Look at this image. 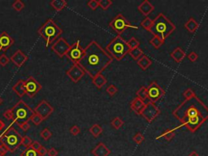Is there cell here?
Listing matches in <instances>:
<instances>
[{"label":"cell","mask_w":208,"mask_h":156,"mask_svg":"<svg viewBox=\"0 0 208 156\" xmlns=\"http://www.w3.org/2000/svg\"><path fill=\"white\" fill-rule=\"evenodd\" d=\"M184 28L186 29L189 33H193L195 32L196 30L198 29V27H199V24L197 23L193 18H189V19L187 20L186 23L184 24Z\"/></svg>","instance_id":"cell-24"},{"label":"cell","mask_w":208,"mask_h":156,"mask_svg":"<svg viewBox=\"0 0 208 156\" xmlns=\"http://www.w3.org/2000/svg\"><path fill=\"white\" fill-rule=\"evenodd\" d=\"M176 119L181 122V124L176 129L186 127L190 132L195 133L208 120V107L197 96L184 100L172 112Z\"/></svg>","instance_id":"cell-1"},{"label":"cell","mask_w":208,"mask_h":156,"mask_svg":"<svg viewBox=\"0 0 208 156\" xmlns=\"http://www.w3.org/2000/svg\"><path fill=\"white\" fill-rule=\"evenodd\" d=\"M14 42H15L14 39L6 31H3L0 33V51H6L7 50H8L14 44Z\"/></svg>","instance_id":"cell-16"},{"label":"cell","mask_w":208,"mask_h":156,"mask_svg":"<svg viewBox=\"0 0 208 156\" xmlns=\"http://www.w3.org/2000/svg\"><path fill=\"white\" fill-rule=\"evenodd\" d=\"M69 131H70L71 134H73V136H77V135H78L81 133V128L77 125H73Z\"/></svg>","instance_id":"cell-47"},{"label":"cell","mask_w":208,"mask_h":156,"mask_svg":"<svg viewBox=\"0 0 208 156\" xmlns=\"http://www.w3.org/2000/svg\"><path fill=\"white\" fill-rule=\"evenodd\" d=\"M5 127V123L2 120H0V131L2 130V128Z\"/></svg>","instance_id":"cell-53"},{"label":"cell","mask_w":208,"mask_h":156,"mask_svg":"<svg viewBox=\"0 0 208 156\" xmlns=\"http://www.w3.org/2000/svg\"><path fill=\"white\" fill-rule=\"evenodd\" d=\"M2 98H0V105L2 104Z\"/></svg>","instance_id":"cell-55"},{"label":"cell","mask_w":208,"mask_h":156,"mask_svg":"<svg viewBox=\"0 0 208 156\" xmlns=\"http://www.w3.org/2000/svg\"><path fill=\"white\" fill-rule=\"evenodd\" d=\"M66 74L74 83H77L78 81L84 77L86 73L79 64H73V66L67 71Z\"/></svg>","instance_id":"cell-15"},{"label":"cell","mask_w":208,"mask_h":156,"mask_svg":"<svg viewBox=\"0 0 208 156\" xmlns=\"http://www.w3.org/2000/svg\"><path fill=\"white\" fill-rule=\"evenodd\" d=\"M106 91H107V94H109L111 96H114L116 93L118 92V88L116 87V86H114V85H110V86H107V88L106 89Z\"/></svg>","instance_id":"cell-42"},{"label":"cell","mask_w":208,"mask_h":156,"mask_svg":"<svg viewBox=\"0 0 208 156\" xmlns=\"http://www.w3.org/2000/svg\"><path fill=\"white\" fill-rule=\"evenodd\" d=\"M12 90L19 97H23L25 94V90H24V80H19L16 82L15 86L12 87Z\"/></svg>","instance_id":"cell-22"},{"label":"cell","mask_w":208,"mask_h":156,"mask_svg":"<svg viewBox=\"0 0 208 156\" xmlns=\"http://www.w3.org/2000/svg\"><path fill=\"white\" fill-rule=\"evenodd\" d=\"M9 62H10V59L5 54H2L0 56V65L1 66L5 67Z\"/></svg>","instance_id":"cell-44"},{"label":"cell","mask_w":208,"mask_h":156,"mask_svg":"<svg viewBox=\"0 0 208 156\" xmlns=\"http://www.w3.org/2000/svg\"><path fill=\"white\" fill-rule=\"evenodd\" d=\"M187 57H188V59L190 60L191 62H193V63L197 61V60L198 59V56H197V54L194 51L190 52V53L187 56Z\"/></svg>","instance_id":"cell-46"},{"label":"cell","mask_w":208,"mask_h":156,"mask_svg":"<svg viewBox=\"0 0 208 156\" xmlns=\"http://www.w3.org/2000/svg\"><path fill=\"white\" fill-rule=\"evenodd\" d=\"M7 150L5 148L4 145H2V144L0 145V156H4L7 154Z\"/></svg>","instance_id":"cell-52"},{"label":"cell","mask_w":208,"mask_h":156,"mask_svg":"<svg viewBox=\"0 0 208 156\" xmlns=\"http://www.w3.org/2000/svg\"><path fill=\"white\" fill-rule=\"evenodd\" d=\"M11 7L16 11H20L24 8V3L22 1H20V0H16V1L13 2Z\"/></svg>","instance_id":"cell-35"},{"label":"cell","mask_w":208,"mask_h":156,"mask_svg":"<svg viewBox=\"0 0 208 156\" xmlns=\"http://www.w3.org/2000/svg\"><path fill=\"white\" fill-rule=\"evenodd\" d=\"M41 146H42V145L40 144V142H39V141H33L32 145H30V147L32 148V149H33L34 150H36V151H38V150L39 149L41 148Z\"/></svg>","instance_id":"cell-49"},{"label":"cell","mask_w":208,"mask_h":156,"mask_svg":"<svg viewBox=\"0 0 208 156\" xmlns=\"http://www.w3.org/2000/svg\"><path fill=\"white\" fill-rule=\"evenodd\" d=\"M37 152H38V154L39 156H44V155H46V154H47L48 150L46 149V147H44V146H42V145L41 148H40V149H39V150H38Z\"/></svg>","instance_id":"cell-50"},{"label":"cell","mask_w":208,"mask_h":156,"mask_svg":"<svg viewBox=\"0 0 208 156\" xmlns=\"http://www.w3.org/2000/svg\"><path fill=\"white\" fill-rule=\"evenodd\" d=\"M47 154L49 156H57L58 155V151H57L55 148L52 147L48 150Z\"/></svg>","instance_id":"cell-51"},{"label":"cell","mask_w":208,"mask_h":156,"mask_svg":"<svg viewBox=\"0 0 208 156\" xmlns=\"http://www.w3.org/2000/svg\"><path fill=\"white\" fill-rule=\"evenodd\" d=\"M21 135L12 127L0 135V142L9 152H14L17 150L21 145Z\"/></svg>","instance_id":"cell-7"},{"label":"cell","mask_w":208,"mask_h":156,"mask_svg":"<svg viewBox=\"0 0 208 156\" xmlns=\"http://www.w3.org/2000/svg\"><path fill=\"white\" fill-rule=\"evenodd\" d=\"M50 4L56 11H60L66 7L68 2L65 0H53L50 2Z\"/></svg>","instance_id":"cell-25"},{"label":"cell","mask_w":208,"mask_h":156,"mask_svg":"<svg viewBox=\"0 0 208 156\" xmlns=\"http://www.w3.org/2000/svg\"><path fill=\"white\" fill-rule=\"evenodd\" d=\"M84 51L83 57L78 64L91 78L102 74L113 61V58L96 41L90 42L84 49Z\"/></svg>","instance_id":"cell-2"},{"label":"cell","mask_w":208,"mask_h":156,"mask_svg":"<svg viewBox=\"0 0 208 156\" xmlns=\"http://www.w3.org/2000/svg\"><path fill=\"white\" fill-rule=\"evenodd\" d=\"M69 48H70V45L64 38H59L51 46L52 51L60 58H63L64 56H66Z\"/></svg>","instance_id":"cell-13"},{"label":"cell","mask_w":208,"mask_h":156,"mask_svg":"<svg viewBox=\"0 0 208 156\" xmlns=\"http://www.w3.org/2000/svg\"><path fill=\"white\" fill-rule=\"evenodd\" d=\"M146 93H147V98L153 103L160 100L165 94L164 90L155 81L151 82L148 87L146 88Z\"/></svg>","instance_id":"cell-10"},{"label":"cell","mask_w":208,"mask_h":156,"mask_svg":"<svg viewBox=\"0 0 208 156\" xmlns=\"http://www.w3.org/2000/svg\"><path fill=\"white\" fill-rule=\"evenodd\" d=\"M33 141L32 139L30 138L29 136H24V137H22V140H21V145L23 146H24L25 148H29L30 147V145H32Z\"/></svg>","instance_id":"cell-39"},{"label":"cell","mask_w":208,"mask_h":156,"mask_svg":"<svg viewBox=\"0 0 208 156\" xmlns=\"http://www.w3.org/2000/svg\"><path fill=\"white\" fill-rule=\"evenodd\" d=\"M133 141H135L137 144H141L145 141V137H144V135L142 134V133H137L133 136Z\"/></svg>","instance_id":"cell-41"},{"label":"cell","mask_w":208,"mask_h":156,"mask_svg":"<svg viewBox=\"0 0 208 156\" xmlns=\"http://www.w3.org/2000/svg\"><path fill=\"white\" fill-rule=\"evenodd\" d=\"M20 156H39L38 152L32 149L31 147L26 148V150L22 152V154Z\"/></svg>","instance_id":"cell-38"},{"label":"cell","mask_w":208,"mask_h":156,"mask_svg":"<svg viewBox=\"0 0 208 156\" xmlns=\"http://www.w3.org/2000/svg\"><path fill=\"white\" fill-rule=\"evenodd\" d=\"M90 133L95 137H98L103 133V128L99 124H95L90 128Z\"/></svg>","instance_id":"cell-29"},{"label":"cell","mask_w":208,"mask_h":156,"mask_svg":"<svg viewBox=\"0 0 208 156\" xmlns=\"http://www.w3.org/2000/svg\"><path fill=\"white\" fill-rule=\"evenodd\" d=\"M151 64H152V61L147 56H144V55L137 60V64L142 70H146L151 65Z\"/></svg>","instance_id":"cell-26"},{"label":"cell","mask_w":208,"mask_h":156,"mask_svg":"<svg viewBox=\"0 0 208 156\" xmlns=\"http://www.w3.org/2000/svg\"><path fill=\"white\" fill-rule=\"evenodd\" d=\"M95 156H109L111 150L103 142H99L91 151Z\"/></svg>","instance_id":"cell-18"},{"label":"cell","mask_w":208,"mask_h":156,"mask_svg":"<svg viewBox=\"0 0 208 156\" xmlns=\"http://www.w3.org/2000/svg\"><path fill=\"white\" fill-rule=\"evenodd\" d=\"M28 56L24 55L22 51L20 50H17L15 53L13 54L12 56H11L10 60L13 64H15V66L18 67V68H20L24 64V63L28 60Z\"/></svg>","instance_id":"cell-17"},{"label":"cell","mask_w":208,"mask_h":156,"mask_svg":"<svg viewBox=\"0 0 208 156\" xmlns=\"http://www.w3.org/2000/svg\"><path fill=\"white\" fill-rule=\"evenodd\" d=\"M170 56L176 63H180L186 57V54L180 47H176V49L170 54Z\"/></svg>","instance_id":"cell-21"},{"label":"cell","mask_w":208,"mask_h":156,"mask_svg":"<svg viewBox=\"0 0 208 156\" xmlns=\"http://www.w3.org/2000/svg\"><path fill=\"white\" fill-rule=\"evenodd\" d=\"M124 124H125V123H124V121H123V120H121L120 117L114 118L113 120H112V127H113L115 129H117V130H118V129H120V128H121L123 125H124Z\"/></svg>","instance_id":"cell-32"},{"label":"cell","mask_w":208,"mask_h":156,"mask_svg":"<svg viewBox=\"0 0 208 156\" xmlns=\"http://www.w3.org/2000/svg\"><path fill=\"white\" fill-rule=\"evenodd\" d=\"M129 49L127 42L120 35H117L112 39L108 45L106 47V51L112 56L113 60H122L127 54H129Z\"/></svg>","instance_id":"cell-5"},{"label":"cell","mask_w":208,"mask_h":156,"mask_svg":"<svg viewBox=\"0 0 208 156\" xmlns=\"http://www.w3.org/2000/svg\"><path fill=\"white\" fill-rule=\"evenodd\" d=\"M109 25L120 36L128 29H138L137 26L131 25L122 14H118L116 16V17L110 22Z\"/></svg>","instance_id":"cell-8"},{"label":"cell","mask_w":208,"mask_h":156,"mask_svg":"<svg viewBox=\"0 0 208 156\" xmlns=\"http://www.w3.org/2000/svg\"><path fill=\"white\" fill-rule=\"evenodd\" d=\"M183 95H184L185 100H187V99H190V98H192L193 97L196 96L195 93H194V91H193L192 89H187V90L183 93Z\"/></svg>","instance_id":"cell-43"},{"label":"cell","mask_w":208,"mask_h":156,"mask_svg":"<svg viewBox=\"0 0 208 156\" xmlns=\"http://www.w3.org/2000/svg\"><path fill=\"white\" fill-rule=\"evenodd\" d=\"M175 30L176 25L163 13H159L155 20H153L152 26L149 32L154 36L159 38L161 40L165 41Z\"/></svg>","instance_id":"cell-4"},{"label":"cell","mask_w":208,"mask_h":156,"mask_svg":"<svg viewBox=\"0 0 208 156\" xmlns=\"http://www.w3.org/2000/svg\"><path fill=\"white\" fill-rule=\"evenodd\" d=\"M189 156H199V154H197L196 151H192L190 154H189Z\"/></svg>","instance_id":"cell-54"},{"label":"cell","mask_w":208,"mask_h":156,"mask_svg":"<svg viewBox=\"0 0 208 156\" xmlns=\"http://www.w3.org/2000/svg\"><path fill=\"white\" fill-rule=\"evenodd\" d=\"M127 44H128L130 50H133L134 48H137V47H140V42L135 38H132L130 40L128 41Z\"/></svg>","instance_id":"cell-34"},{"label":"cell","mask_w":208,"mask_h":156,"mask_svg":"<svg viewBox=\"0 0 208 156\" xmlns=\"http://www.w3.org/2000/svg\"><path fill=\"white\" fill-rule=\"evenodd\" d=\"M40 136H41V137L43 140L47 141V140H49L52 137V133L49 130V128H46L40 133Z\"/></svg>","instance_id":"cell-37"},{"label":"cell","mask_w":208,"mask_h":156,"mask_svg":"<svg viewBox=\"0 0 208 156\" xmlns=\"http://www.w3.org/2000/svg\"><path fill=\"white\" fill-rule=\"evenodd\" d=\"M150 43L153 46V47H155V48L159 49V48H160V47L163 46V44L164 43V41L161 40L159 38H158V37L154 36L152 38L150 39Z\"/></svg>","instance_id":"cell-30"},{"label":"cell","mask_w":208,"mask_h":156,"mask_svg":"<svg viewBox=\"0 0 208 156\" xmlns=\"http://www.w3.org/2000/svg\"><path fill=\"white\" fill-rule=\"evenodd\" d=\"M87 5H88V7L90 9H92L94 11L96 10V9L99 7V1H97V0H90V1H89L88 2Z\"/></svg>","instance_id":"cell-45"},{"label":"cell","mask_w":208,"mask_h":156,"mask_svg":"<svg viewBox=\"0 0 208 156\" xmlns=\"http://www.w3.org/2000/svg\"><path fill=\"white\" fill-rule=\"evenodd\" d=\"M30 120L33 122V124H34V125L38 126V125H39V124H41L42 122L43 121V119L41 117V116H38V114L34 113L32 117H31Z\"/></svg>","instance_id":"cell-40"},{"label":"cell","mask_w":208,"mask_h":156,"mask_svg":"<svg viewBox=\"0 0 208 156\" xmlns=\"http://www.w3.org/2000/svg\"><path fill=\"white\" fill-rule=\"evenodd\" d=\"M152 24H153V20L150 19V17L147 16V17H146L143 20H142V23H141V26H142L144 29L147 30V31H150V28H151V26H152Z\"/></svg>","instance_id":"cell-31"},{"label":"cell","mask_w":208,"mask_h":156,"mask_svg":"<svg viewBox=\"0 0 208 156\" xmlns=\"http://www.w3.org/2000/svg\"><path fill=\"white\" fill-rule=\"evenodd\" d=\"M175 130H176V128H172V129H167L165 130L161 135H159V137H156V139H159L163 137L164 139H166L167 141H171L174 137H175Z\"/></svg>","instance_id":"cell-27"},{"label":"cell","mask_w":208,"mask_h":156,"mask_svg":"<svg viewBox=\"0 0 208 156\" xmlns=\"http://www.w3.org/2000/svg\"><path fill=\"white\" fill-rule=\"evenodd\" d=\"M137 10L142 13V15L147 17V16L150 15V13L155 10V6L151 4L148 0H145L137 7Z\"/></svg>","instance_id":"cell-19"},{"label":"cell","mask_w":208,"mask_h":156,"mask_svg":"<svg viewBox=\"0 0 208 156\" xmlns=\"http://www.w3.org/2000/svg\"><path fill=\"white\" fill-rule=\"evenodd\" d=\"M92 82L98 89H101L107 84V81L103 74H99L92 78Z\"/></svg>","instance_id":"cell-23"},{"label":"cell","mask_w":208,"mask_h":156,"mask_svg":"<svg viewBox=\"0 0 208 156\" xmlns=\"http://www.w3.org/2000/svg\"><path fill=\"white\" fill-rule=\"evenodd\" d=\"M84 49L81 46L80 40H77V42L73 43V45L70 46L69 51L67 52L66 56L69 60H71L73 64H78L80 60H82L84 56Z\"/></svg>","instance_id":"cell-9"},{"label":"cell","mask_w":208,"mask_h":156,"mask_svg":"<svg viewBox=\"0 0 208 156\" xmlns=\"http://www.w3.org/2000/svg\"><path fill=\"white\" fill-rule=\"evenodd\" d=\"M54 110H55L54 107L51 106V104L48 103L47 101L42 100L39 103V104L37 105L36 107L33 109V111H34V113L38 114V116H41L44 120H46L53 113Z\"/></svg>","instance_id":"cell-14"},{"label":"cell","mask_w":208,"mask_h":156,"mask_svg":"<svg viewBox=\"0 0 208 156\" xmlns=\"http://www.w3.org/2000/svg\"><path fill=\"white\" fill-rule=\"evenodd\" d=\"M137 97L142 99V101H145L147 98V93H146V88L145 86H142L139 90L137 91Z\"/></svg>","instance_id":"cell-33"},{"label":"cell","mask_w":208,"mask_h":156,"mask_svg":"<svg viewBox=\"0 0 208 156\" xmlns=\"http://www.w3.org/2000/svg\"><path fill=\"white\" fill-rule=\"evenodd\" d=\"M63 30L52 19H49L38 30V33L46 41V47H48L54 41L57 40L62 34Z\"/></svg>","instance_id":"cell-6"},{"label":"cell","mask_w":208,"mask_h":156,"mask_svg":"<svg viewBox=\"0 0 208 156\" xmlns=\"http://www.w3.org/2000/svg\"><path fill=\"white\" fill-rule=\"evenodd\" d=\"M146 106V103H144V101H142V99H140L139 98H133V100L131 102L130 107L131 109L133 110L136 114L137 115H141L142 113V110L144 109V107Z\"/></svg>","instance_id":"cell-20"},{"label":"cell","mask_w":208,"mask_h":156,"mask_svg":"<svg viewBox=\"0 0 208 156\" xmlns=\"http://www.w3.org/2000/svg\"><path fill=\"white\" fill-rule=\"evenodd\" d=\"M33 114L34 111L32 108H30L29 105L26 104L23 100H20L14 107L5 111L3 113V116L7 120H11L10 125L5 129L3 133L7 132L9 128H11L12 124L15 123L20 124L23 122H29Z\"/></svg>","instance_id":"cell-3"},{"label":"cell","mask_w":208,"mask_h":156,"mask_svg":"<svg viewBox=\"0 0 208 156\" xmlns=\"http://www.w3.org/2000/svg\"><path fill=\"white\" fill-rule=\"evenodd\" d=\"M99 5L103 10H107L112 5V1L111 0H99Z\"/></svg>","instance_id":"cell-36"},{"label":"cell","mask_w":208,"mask_h":156,"mask_svg":"<svg viewBox=\"0 0 208 156\" xmlns=\"http://www.w3.org/2000/svg\"><path fill=\"white\" fill-rule=\"evenodd\" d=\"M19 128H20L24 132H27L30 128V124H29V122H23L20 124H18Z\"/></svg>","instance_id":"cell-48"},{"label":"cell","mask_w":208,"mask_h":156,"mask_svg":"<svg viewBox=\"0 0 208 156\" xmlns=\"http://www.w3.org/2000/svg\"><path fill=\"white\" fill-rule=\"evenodd\" d=\"M160 113L161 111L159 107H157L155 103L149 101L148 103H146V106L142 110L141 116H143L144 119L146 120V121L151 123L160 115Z\"/></svg>","instance_id":"cell-11"},{"label":"cell","mask_w":208,"mask_h":156,"mask_svg":"<svg viewBox=\"0 0 208 156\" xmlns=\"http://www.w3.org/2000/svg\"><path fill=\"white\" fill-rule=\"evenodd\" d=\"M42 85L36 81L34 77H29L26 81H24V90L25 94L29 98H33L38 93L42 90Z\"/></svg>","instance_id":"cell-12"},{"label":"cell","mask_w":208,"mask_h":156,"mask_svg":"<svg viewBox=\"0 0 208 156\" xmlns=\"http://www.w3.org/2000/svg\"><path fill=\"white\" fill-rule=\"evenodd\" d=\"M129 54L133 60H135L137 61V60H139L143 56V51L140 47H137V48H134L133 50H130Z\"/></svg>","instance_id":"cell-28"}]
</instances>
